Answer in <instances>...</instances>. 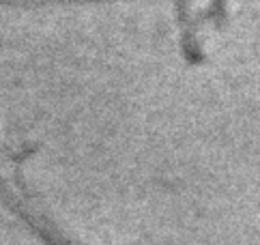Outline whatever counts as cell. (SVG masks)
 Listing matches in <instances>:
<instances>
[{
  "instance_id": "obj_1",
  "label": "cell",
  "mask_w": 260,
  "mask_h": 245,
  "mask_svg": "<svg viewBox=\"0 0 260 245\" xmlns=\"http://www.w3.org/2000/svg\"><path fill=\"white\" fill-rule=\"evenodd\" d=\"M0 176L82 245H260V0L3 3Z\"/></svg>"
}]
</instances>
